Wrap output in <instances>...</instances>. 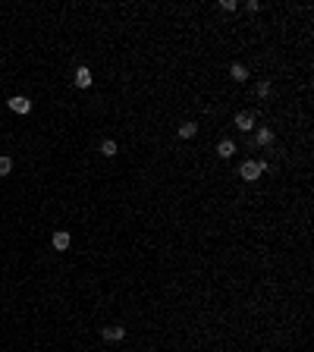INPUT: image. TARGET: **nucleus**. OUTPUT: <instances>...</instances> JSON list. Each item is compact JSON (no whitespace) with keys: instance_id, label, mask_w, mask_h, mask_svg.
<instances>
[{"instance_id":"1","label":"nucleus","mask_w":314,"mask_h":352,"mask_svg":"<svg viewBox=\"0 0 314 352\" xmlns=\"http://www.w3.org/2000/svg\"><path fill=\"white\" fill-rule=\"evenodd\" d=\"M6 107H10L13 114H29V110H32V101L25 95H13L10 101H6Z\"/></svg>"},{"instance_id":"2","label":"nucleus","mask_w":314,"mask_h":352,"mask_svg":"<svg viewBox=\"0 0 314 352\" xmlns=\"http://www.w3.org/2000/svg\"><path fill=\"white\" fill-rule=\"evenodd\" d=\"M239 176H242L245 183H255V179L261 176V167H258V161H245L242 167H239Z\"/></svg>"},{"instance_id":"3","label":"nucleus","mask_w":314,"mask_h":352,"mask_svg":"<svg viewBox=\"0 0 314 352\" xmlns=\"http://www.w3.org/2000/svg\"><path fill=\"white\" fill-rule=\"evenodd\" d=\"M72 82H76L79 88H91V85H95V76H91V69H88V66H79V69H76V76H72Z\"/></svg>"},{"instance_id":"4","label":"nucleus","mask_w":314,"mask_h":352,"mask_svg":"<svg viewBox=\"0 0 314 352\" xmlns=\"http://www.w3.org/2000/svg\"><path fill=\"white\" fill-rule=\"evenodd\" d=\"M236 129H242V132H251L255 129V114H236Z\"/></svg>"},{"instance_id":"5","label":"nucleus","mask_w":314,"mask_h":352,"mask_svg":"<svg viewBox=\"0 0 314 352\" xmlns=\"http://www.w3.org/2000/svg\"><path fill=\"white\" fill-rule=\"evenodd\" d=\"M126 336V327H119V324H110V327H104V340L110 343H119Z\"/></svg>"},{"instance_id":"6","label":"nucleus","mask_w":314,"mask_h":352,"mask_svg":"<svg viewBox=\"0 0 314 352\" xmlns=\"http://www.w3.org/2000/svg\"><path fill=\"white\" fill-rule=\"evenodd\" d=\"M53 249H57V251L69 249V233H66V230H57V233H53Z\"/></svg>"},{"instance_id":"7","label":"nucleus","mask_w":314,"mask_h":352,"mask_svg":"<svg viewBox=\"0 0 314 352\" xmlns=\"http://www.w3.org/2000/svg\"><path fill=\"white\" fill-rule=\"evenodd\" d=\"M217 154H220V157H223V161H230V157H232V154H236V145H232V142H230V138H223V142H220V145H217Z\"/></svg>"},{"instance_id":"8","label":"nucleus","mask_w":314,"mask_h":352,"mask_svg":"<svg viewBox=\"0 0 314 352\" xmlns=\"http://www.w3.org/2000/svg\"><path fill=\"white\" fill-rule=\"evenodd\" d=\"M255 142L258 145H270L273 142V129H270V126H261V129L255 132Z\"/></svg>"},{"instance_id":"9","label":"nucleus","mask_w":314,"mask_h":352,"mask_svg":"<svg viewBox=\"0 0 314 352\" xmlns=\"http://www.w3.org/2000/svg\"><path fill=\"white\" fill-rule=\"evenodd\" d=\"M101 154L104 157H116L119 154V145L113 142V138H107V142H101Z\"/></svg>"},{"instance_id":"10","label":"nucleus","mask_w":314,"mask_h":352,"mask_svg":"<svg viewBox=\"0 0 314 352\" xmlns=\"http://www.w3.org/2000/svg\"><path fill=\"white\" fill-rule=\"evenodd\" d=\"M230 76L236 79V82H245V79H248V69H245L242 63H232V69H230Z\"/></svg>"},{"instance_id":"11","label":"nucleus","mask_w":314,"mask_h":352,"mask_svg":"<svg viewBox=\"0 0 314 352\" xmlns=\"http://www.w3.org/2000/svg\"><path fill=\"white\" fill-rule=\"evenodd\" d=\"M195 132H198L195 123H182L179 126V138H195Z\"/></svg>"},{"instance_id":"12","label":"nucleus","mask_w":314,"mask_h":352,"mask_svg":"<svg viewBox=\"0 0 314 352\" xmlns=\"http://www.w3.org/2000/svg\"><path fill=\"white\" fill-rule=\"evenodd\" d=\"M10 170H13V157L0 154V176H10Z\"/></svg>"},{"instance_id":"13","label":"nucleus","mask_w":314,"mask_h":352,"mask_svg":"<svg viewBox=\"0 0 314 352\" xmlns=\"http://www.w3.org/2000/svg\"><path fill=\"white\" fill-rule=\"evenodd\" d=\"M258 98H267V95H270V82H267V79H264V82H258Z\"/></svg>"},{"instance_id":"14","label":"nucleus","mask_w":314,"mask_h":352,"mask_svg":"<svg viewBox=\"0 0 314 352\" xmlns=\"http://www.w3.org/2000/svg\"><path fill=\"white\" fill-rule=\"evenodd\" d=\"M220 6H223V10H230V13H232V10H236L239 3H236V0H220Z\"/></svg>"}]
</instances>
